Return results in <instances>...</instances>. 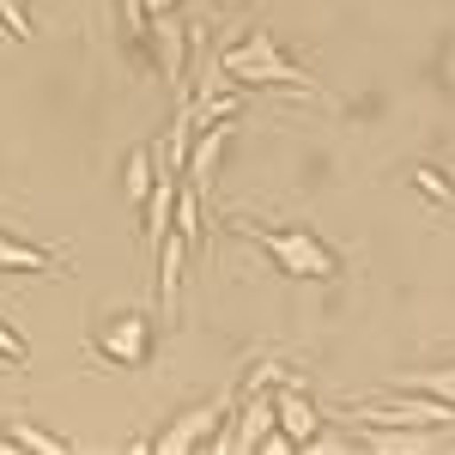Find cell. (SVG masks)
Instances as JSON below:
<instances>
[{"label": "cell", "instance_id": "1", "mask_svg": "<svg viewBox=\"0 0 455 455\" xmlns=\"http://www.w3.org/2000/svg\"><path fill=\"white\" fill-rule=\"evenodd\" d=\"M219 61L225 73L237 79V85H261V92H291V98H322V85H315L310 73L298 68L291 55H285L280 43L267 31H249L243 43H231V49H219Z\"/></svg>", "mask_w": 455, "mask_h": 455}, {"label": "cell", "instance_id": "2", "mask_svg": "<svg viewBox=\"0 0 455 455\" xmlns=\"http://www.w3.org/2000/svg\"><path fill=\"white\" fill-rule=\"evenodd\" d=\"M243 243H255L274 267H280L285 280H334L340 274V249L334 243H322L310 225H291V231H274V225H231Z\"/></svg>", "mask_w": 455, "mask_h": 455}, {"label": "cell", "instance_id": "3", "mask_svg": "<svg viewBox=\"0 0 455 455\" xmlns=\"http://www.w3.org/2000/svg\"><path fill=\"white\" fill-rule=\"evenodd\" d=\"M340 419L383 425V431H443V425H455V407H450V401H437V395H425V388L407 395V383H395V388H388V401H347Z\"/></svg>", "mask_w": 455, "mask_h": 455}, {"label": "cell", "instance_id": "4", "mask_svg": "<svg viewBox=\"0 0 455 455\" xmlns=\"http://www.w3.org/2000/svg\"><path fill=\"white\" fill-rule=\"evenodd\" d=\"M231 407H237V388H231V395H219V401H201V407H188V413H182V419H176L171 431H158V443H152V450H158V455L212 450V437L225 431V419H231Z\"/></svg>", "mask_w": 455, "mask_h": 455}, {"label": "cell", "instance_id": "5", "mask_svg": "<svg viewBox=\"0 0 455 455\" xmlns=\"http://www.w3.org/2000/svg\"><path fill=\"white\" fill-rule=\"evenodd\" d=\"M92 352H98L104 364H116V371H140L146 352H152V322H146V315H116L104 334L92 340Z\"/></svg>", "mask_w": 455, "mask_h": 455}, {"label": "cell", "instance_id": "6", "mask_svg": "<svg viewBox=\"0 0 455 455\" xmlns=\"http://www.w3.org/2000/svg\"><path fill=\"white\" fill-rule=\"evenodd\" d=\"M274 413H280V431L291 437V443H298V450H310V443H315V431H322V413L310 407V395L291 383V377L274 388Z\"/></svg>", "mask_w": 455, "mask_h": 455}, {"label": "cell", "instance_id": "7", "mask_svg": "<svg viewBox=\"0 0 455 455\" xmlns=\"http://www.w3.org/2000/svg\"><path fill=\"white\" fill-rule=\"evenodd\" d=\"M152 36H158V68L171 79L176 92H188V25L171 19V12H158L152 19Z\"/></svg>", "mask_w": 455, "mask_h": 455}, {"label": "cell", "instance_id": "8", "mask_svg": "<svg viewBox=\"0 0 455 455\" xmlns=\"http://www.w3.org/2000/svg\"><path fill=\"white\" fill-rule=\"evenodd\" d=\"M158 255V304H164V322H176V298H182V255H188V237L171 231L164 243L152 249Z\"/></svg>", "mask_w": 455, "mask_h": 455}, {"label": "cell", "instance_id": "9", "mask_svg": "<svg viewBox=\"0 0 455 455\" xmlns=\"http://www.w3.org/2000/svg\"><path fill=\"white\" fill-rule=\"evenodd\" d=\"M0 267H19V274H55L61 261H55L49 249L19 243V237H6V231H0Z\"/></svg>", "mask_w": 455, "mask_h": 455}, {"label": "cell", "instance_id": "10", "mask_svg": "<svg viewBox=\"0 0 455 455\" xmlns=\"http://www.w3.org/2000/svg\"><path fill=\"white\" fill-rule=\"evenodd\" d=\"M152 182H158V152H152V146H134V152H128V171H122L128 201H146V195H152Z\"/></svg>", "mask_w": 455, "mask_h": 455}, {"label": "cell", "instance_id": "11", "mask_svg": "<svg viewBox=\"0 0 455 455\" xmlns=\"http://www.w3.org/2000/svg\"><path fill=\"white\" fill-rule=\"evenodd\" d=\"M407 182L419 188L425 201H437V207H455V182L437 171V164H413V171H407Z\"/></svg>", "mask_w": 455, "mask_h": 455}, {"label": "cell", "instance_id": "12", "mask_svg": "<svg viewBox=\"0 0 455 455\" xmlns=\"http://www.w3.org/2000/svg\"><path fill=\"white\" fill-rule=\"evenodd\" d=\"M6 437H12V450H36V455H55V450H68L61 437H49V431H31V425H25V419L12 425Z\"/></svg>", "mask_w": 455, "mask_h": 455}, {"label": "cell", "instance_id": "13", "mask_svg": "<svg viewBox=\"0 0 455 455\" xmlns=\"http://www.w3.org/2000/svg\"><path fill=\"white\" fill-rule=\"evenodd\" d=\"M407 388H425V395H437V401L455 407V364L450 371H419V377H407Z\"/></svg>", "mask_w": 455, "mask_h": 455}, {"label": "cell", "instance_id": "14", "mask_svg": "<svg viewBox=\"0 0 455 455\" xmlns=\"http://www.w3.org/2000/svg\"><path fill=\"white\" fill-rule=\"evenodd\" d=\"M0 31L12 36V43H31V12H25V0H0Z\"/></svg>", "mask_w": 455, "mask_h": 455}, {"label": "cell", "instance_id": "15", "mask_svg": "<svg viewBox=\"0 0 455 455\" xmlns=\"http://www.w3.org/2000/svg\"><path fill=\"white\" fill-rule=\"evenodd\" d=\"M25 358H31V347H25V334L0 322V364H25Z\"/></svg>", "mask_w": 455, "mask_h": 455}, {"label": "cell", "instance_id": "16", "mask_svg": "<svg viewBox=\"0 0 455 455\" xmlns=\"http://www.w3.org/2000/svg\"><path fill=\"white\" fill-rule=\"evenodd\" d=\"M122 25H128V31H146V25H152L146 0H122Z\"/></svg>", "mask_w": 455, "mask_h": 455}, {"label": "cell", "instance_id": "17", "mask_svg": "<svg viewBox=\"0 0 455 455\" xmlns=\"http://www.w3.org/2000/svg\"><path fill=\"white\" fill-rule=\"evenodd\" d=\"M219 6H243V0H219Z\"/></svg>", "mask_w": 455, "mask_h": 455}]
</instances>
